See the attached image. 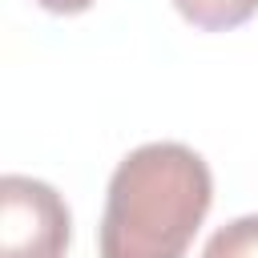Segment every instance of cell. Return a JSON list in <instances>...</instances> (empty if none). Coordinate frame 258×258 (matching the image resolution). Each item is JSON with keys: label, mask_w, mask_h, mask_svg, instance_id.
<instances>
[{"label": "cell", "mask_w": 258, "mask_h": 258, "mask_svg": "<svg viewBox=\"0 0 258 258\" xmlns=\"http://www.w3.org/2000/svg\"><path fill=\"white\" fill-rule=\"evenodd\" d=\"M173 8L202 32H226L258 12V0H173Z\"/></svg>", "instance_id": "obj_3"}, {"label": "cell", "mask_w": 258, "mask_h": 258, "mask_svg": "<svg viewBox=\"0 0 258 258\" xmlns=\"http://www.w3.org/2000/svg\"><path fill=\"white\" fill-rule=\"evenodd\" d=\"M73 218L64 198L36 177H0V258H64Z\"/></svg>", "instance_id": "obj_2"}, {"label": "cell", "mask_w": 258, "mask_h": 258, "mask_svg": "<svg viewBox=\"0 0 258 258\" xmlns=\"http://www.w3.org/2000/svg\"><path fill=\"white\" fill-rule=\"evenodd\" d=\"M214 177L181 141H149L125 153L109 177L101 258H181L206 222Z\"/></svg>", "instance_id": "obj_1"}, {"label": "cell", "mask_w": 258, "mask_h": 258, "mask_svg": "<svg viewBox=\"0 0 258 258\" xmlns=\"http://www.w3.org/2000/svg\"><path fill=\"white\" fill-rule=\"evenodd\" d=\"M202 258H258V214L234 218L210 234Z\"/></svg>", "instance_id": "obj_4"}, {"label": "cell", "mask_w": 258, "mask_h": 258, "mask_svg": "<svg viewBox=\"0 0 258 258\" xmlns=\"http://www.w3.org/2000/svg\"><path fill=\"white\" fill-rule=\"evenodd\" d=\"M40 8H48V12H60V16H73V12H85L93 0H36Z\"/></svg>", "instance_id": "obj_5"}]
</instances>
